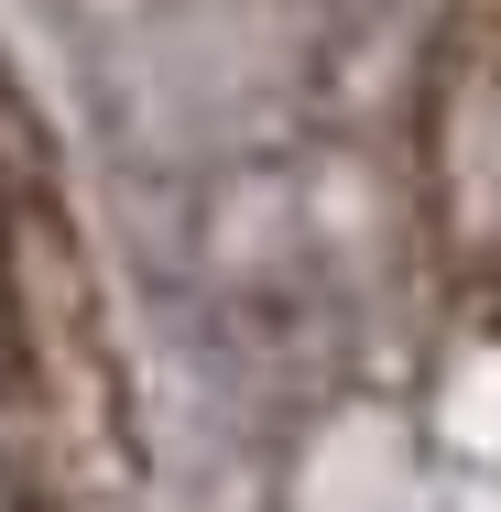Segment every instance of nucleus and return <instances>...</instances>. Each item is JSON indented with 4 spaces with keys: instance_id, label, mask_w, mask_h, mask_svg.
Returning <instances> with one entry per match:
<instances>
[{
    "instance_id": "f257e3e1",
    "label": "nucleus",
    "mask_w": 501,
    "mask_h": 512,
    "mask_svg": "<svg viewBox=\"0 0 501 512\" xmlns=\"http://www.w3.org/2000/svg\"><path fill=\"white\" fill-rule=\"evenodd\" d=\"M0 469L33 502H109L131 480V393L99 273L44 186L0 197Z\"/></svg>"
},
{
    "instance_id": "f03ea898",
    "label": "nucleus",
    "mask_w": 501,
    "mask_h": 512,
    "mask_svg": "<svg viewBox=\"0 0 501 512\" xmlns=\"http://www.w3.org/2000/svg\"><path fill=\"white\" fill-rule=\"evenodd\" d=\"M425 186L436 240L501 338V0H458L425 77Z\"/></svg>"
}]
</instances>
